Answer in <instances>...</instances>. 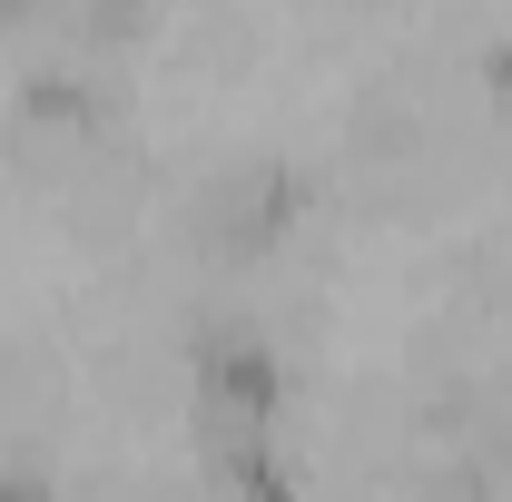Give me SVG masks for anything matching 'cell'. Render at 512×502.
Instances as JSON below:
<instances>
[{
	"instance_id": "obj_1",
	"label": "cell",
	"mask_w": 512,
	"mask_h": 502,
	"mask_svg": "<svg viewBox=\"0 0 512 502\" xmlns=\"http://www.w3.org/2000/svg\"><path fill=\"white\" fill-rule=\"evenodd\" d=\"M188 394L207 434H276L286 414V355L256 325H207L188 345Z\"/></svg>"
},
{
	"instance_id": "obj_2",
	"label": "cell",
	"mask_w": 512,
	"mask_h": 502,
	"mask_svg": "<svg viewBox=\"0 0 512 502\" xmlns=\"http://www.w3.org/2000/svg\"><path fill=\"white\" fill-rule=\"evenodd\" d=\"M0 502H60V473L40 453H0Z\"/></svg>"
},
{
	"instance_id": "obj_3",
	"label": "cell",
	"mask_w": 512,
	"mask_h": 502,
	"mask_svg": "<svg viewBox=\"0 0 512 502\" xmlns=\"http://www.w3.org/2000/svg\"><path fill=\"white\" fill-rule=\"evenodd\" d=\"M30 10H40V0H0V30H10V20H30Z\"/></svg>"
}]
</instances>
